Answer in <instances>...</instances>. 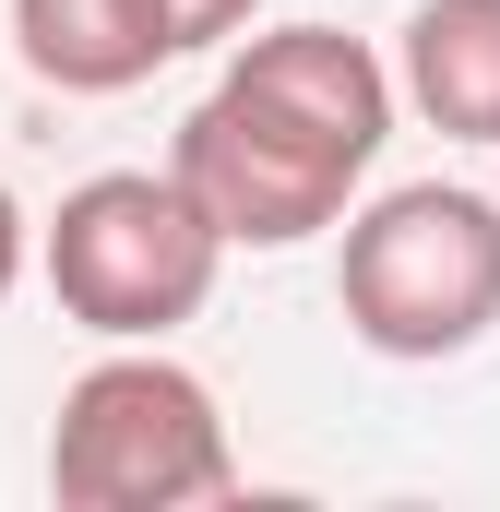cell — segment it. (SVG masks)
<instances>
[{"mask_svg":"<svg viewBox=\"0 0 500 512\" xmlns=\"http://www.w3.org/2000/svg\"><path fill=\"white\" fill-rule=\"evenodd\" d=\"M381 143H393V60L346 24H274L179 120L167 179L203 203L227 251H298L358 203Z\"/></svg>","mask_w":500,"mask_h":512,"instance_id":"obj_1","label":"cell"},{"mask_svg":"<svg viewBox=\"0 0 500 512\" xmlns=\"http://www.w3.org/2000/svg\"><path fill=\"white\" fill-rule=\"evenodd\" d=\"M346 262H334V298H346V334L370 358H465L489 346L500 322V203L465 179H405L381 191L370 215H334Z\"/></svg>","mask_w":500,"mask_h":512,"instance_id":"obj_2","label":"cell"},{"mask_svg":"<svg viewBox=\"0 0 500 512\" xmlns=\"http://www.w3.org/2000/svg\"><path fill=\"white\" fill-rule=\"evenodd\" d=\"M48 489H60V512H191V501H227L239 489V453H227V417H215L203 370H179L167 346L96 358L84 382L60 393Z\"/></svg>","mask_w":500,"mask_h":512,"instance_id":"obj_3","label":"cell"},{"mask_svg":"<svg viewBox=\"0 0 500 512\" xmlns=\"http://www.w3.org/2000/svg\"><path fill=\"white\" fill-rule=\"evenodd\" d=\"M36 262H48V298H60L84 334H108V346H167L179 322H203V298H215V274H227V239L203 227V203H191L167 167H108V179L60 191Z\"/></svg>","mask_w":500,"mask_h":512,"instance_id":"obj_4","label":"cell"},{"mask_svg":"<svg viewBox=\"0 0 500 512\" xmlns=\"http://www.w3.org/2000/svg\"><path fill=\"white\" fill-rule=\"evenodd\" d=\"M12 60L60 96H131L179 60L155 0H12Z\"/></svg>","mask_w":500,"mask_h":512,"instance_id":"obj_5","label":"cell"},{"mask_svg":"<svg viewBox=\"0 0 500 512\" xmlns=\"http://www.w3.org/2000/svg\"><path fill=\"white\" fill-rule=\"evenodd\" d=\"M393 96L453 143H500V0H417L393 48Z\"/></svg>","mask_w":500,"mask_h":512,"instance_id":"obj_6","label":"cell"},{"mask_svg":"<svg viewBox=\"0 0 500 512\" xmlns=\"http://www.w3.org/2000/svg\"><path fill=\"white\" fill-rule=\"evenodd\" d=\"M155 12H167V36H179V48H227L262 0H155Z\"/></svg>","mask_w":500,"mask_h":512,"instance_id":"obj_7","label":"cell"},{"mask_svg":"<svg viewBox=\"0 0 500 512\" xmlns=\"http://www.w3.org/2000/svg\"><path fill=\"white\" fill-rule=\"evenodd\" d=\"M24 251H36V239H24V203H12V191H0V298H12V286H24Z\"/></svg>","mask_w":500,"mask_h":512,"instance_id":"obj_8","label":"cell"}]
</instances>
